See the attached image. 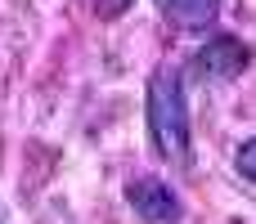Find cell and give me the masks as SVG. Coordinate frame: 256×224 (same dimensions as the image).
<instances>
[{"mask_svg":"<svg viewBox=\"0 0 256 224\" xmlns=\"http://www.w3.org/2000/svg\"><path fill=\"white\" fill-rule=\"evenodd\" d=\"M148 139L158 157L189 166V103H184V81L176 67H158L148 76Z\"/></svg>","mask_w":256,"mask_h":224,"instance_id":"obj_1","label":"cell"},{"mask_svg":"<svg viewBox=\"0 0 256 224\" xmlns=\"http://www.w3.org/2000/svg\"><path fill=\"white\" fill-rule=\"evenodd\" d=\"M252 63V45L238 40V36H212L194 58H189V72L198 81H234L243 76Z\"/></svg>","mask_w":256,"mask_h":224,"instance_id":"obj_2","label":"cell"},{"mask_svg":"<svg viewBox=\"0 0 256 224\" xmlns=\"http://www.w3.org/2000/svg\"><path fill=\"white\" fill-rule=\"evenodd\" d=\"M126 202H130V211H135L140 220H148V224H176L184 216V207H180V198L171 193V184H162V180H153V175L130 180V184H126Z\"/></svg>","mask_w":256,"mask_h":224,"instance_id":"obj_3","label":"cell"},{"mask_svg":"<svg viewBox=\"0 0 256 224\" xmlns=\"http://www.w3.org/2000/svg\"><path fill=\"white\" fill-rule=\"evenodd\" d=\"M158 9L166 13V22L184 27V31H202L207 22H216L220 0H158Z\"/></svg>","mask_w":256,"mask_h":224,"instance_id":"obj_4","label":"cell"},{"mask_svg":"<svg viewBox=\"0 0 256 224\" xmlns=\"http://www.w3.org/2000/svg\"><path fill=\"white\" fill-rule=\"evenodd\" d=\"M234 171H238L243 180H252V184H256V139H243V144H238V153H234Z\"/></svg>","mask_w":256,"mask_h":224,"instance_id":"obj_5","label":"cell"}]
</instances>
